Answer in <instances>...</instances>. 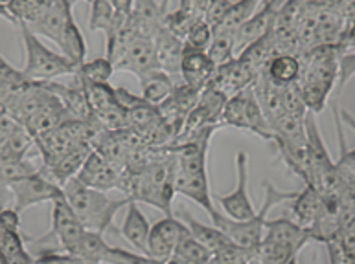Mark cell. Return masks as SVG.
<instances>
[{
  "instance_id": "cell-1",
  "label": "cell",
  "mask_w": 355,
  "mask_h": 264,
  "mask_svg": "<svg viewBox=\"0 0 355 264\" xmlns=\"http://www.w3.org/2000/svg\"><path fill=\"white\" fill-rule=\"evenodd\" d=\"M348 48L345 44H322L315 46L300 55V77L298 86L302 92L304 103L313 114L324 111L326 101L331 95L339 77L340 55Z\"/></svg>"
},
{
  "instance_id": "cell-2",
  "label": "cell",
  "mask_w": 355,
  "mask_h": 264,
  "mask_svg": "<svg viewBox=\"0 0 355 264\" xmlns=\"http://www.w3.org/2000/svg\"><path fill=\"white\" fill-rule=\"evenodd\" d=\"M63 193L85 229L98 232L101 235H105L107 232H116V227L112 224L116 213L122 207H128L129 202H133L129 196L112 200L103 191L92 189L81 184L76 176L63 185Z\"/></svg>"
},
{
  "instance_id": "cell-3",
  "label": "cell",
  "mask_w": 355,
  "mask_h": 264,
  "mask_svg": "<svg viewBox=\"0 0 355 264\" xmlns=\"http://www.w3.org/2000/svg\"><path fill=\"white\" fill-rule=\"evenodd\" d=\"M74 0H53L41 19L30 24L35 35L46 37L61 48V53L74 61L78 66L85 63L87 44L74 15H72Z\"/></svg>"
},
{
  "instance_id": "cell-4",
  "label": "cell",
  "mask_w": 355,
  "mask_h": 264,
  "mask_svg": "<svg viewBox=\"0 0 355 264\" xmlns=\"http://www.w3.org/2000/svg\"><path fill=\"white\" fill-rule=\"evenodd\" d=\"M263 187H266L263 206H261L260 211H256V215L252 218H247V220H232L227 215L219 213L218 209L210 215L214 226L227 233L228 238L232 243L252 252L254 257H258V249H260V244L263 241V235H266V224L269 220L267 215H269L270 209L276 204L293 200L297 196V191H280L278 187L270 184V182H263Z\"/></svg>"
},
{
  "instance_id": "cell-5",
  "label": "cell",
  "mask_w": 355,
  "mask_h": 264,
  "mask_svg": "<svg viewBox=\"0 0 355 264\" xmlns=\"http://www.w3.org/2000/svg\"><path fill=\"white\" fill-rule=\"evenodd\" d=\"M85 232V226L81 224L80 218L76 217L74 209L70 207L63 193L52 202V227H50V232L43 237L30 241V248H33V254L39 252V255L58 254V252L78 255Z\"/></svg>"
},
{
  "instance_id": "cell-6",
  "label": "cell",
  "mask_w": 355,
  "mask_h": 264,
  "mask_svg": "<svg viewBox=\"0 0 355 264\" xmlns=\"http://www.w3.org/2000/svg\"><path fill=\"white\" fill-rule=\"evenodd\" d=\"M21 28L22 43H24V68L22 74L28 79L37 81V83H46V81H55L63 75H74L78 72V64L70 61L63 53H55L53 50L41 43L39 35L30 30L26 24H17Z\"/></svg>"
},
{
  "instance_id": "cell-7",
  "label": "cell",
  "mask_w": 355,
  "mask_h": 264,
  "mask_svg": "<svg viewBox=\"0 0 355 264\" xmlns=\"http://www.w3.org/2000/svg\"><path fill=\"white\" fill-rule=\"evenodd\" d=\"M13 195V207L22 213L30 206H37L43 202H53L58 196L63 195V187L55 184L50 176L44 173L43 167H37L32 175L19 180L10 185Z\"/></svg>"
},
{
  "instance_id": "cell-8",
  "label": "cell",
  "mask_w": 355,
  "mask_h": 264,
  "mask_svg": "<svg viewBox=\"0 0 355 264\" xmlns=\"http://www.w3.org/2000/svg\"><path fill=\"white\" fill-rule=\"evenodd\" d=\"M76 178L87 187L103 191V193L111 189H120L123 193L128 191V175L114 167L109 160L103 158L98 151H92L89 154V158L85 160V164L76 175Z\"/></svg>"
},
{
  "instance_id": "cell-9",
  "label": "cell",
  "mask_w": 355,
  "mask_h": 264,
  "mask_svg": "<svg viewBox=\"0 0 355 264\" xmlns=\"http://www.w3.org/2000/svg\"><path fill=\"white\" fill-rule=\"evenodd\" d=\"M236 175H238V185L230 195L216 196L223 211L227 213L228 218L232 220H247L256 215V209L249 198L247 182H249V156L245 151L236 154Z\"/></svg>"
},
{
  "instance_id": "cell-10",
  "label": "cell",
  "mask_w": 355,
  "mask_h": 264,
  "mask_svg": "<svg viewBox=\"0 0 355 264\" xmlns=\"http://www.w3.org/2000/svg\"><path fill=\"white\" fill-rule=\"evenodd\" d=\"M188 235H190V229L180 218L173 217V215L164 217L151 226L148 238V255L166 263L173 255L180 241Z\"/></svg>"
},
{
  "instance_id": "cell-11",
  "label": "cell",
  "mask_w": 355,
  "mask_h": 264,
  "mask_svg": "<svg viewBox=\"0 0 355 264\" xmlns=\"http://www.w3.org/2000/svg\"><path fill=\"white\" fill-rule=\"evenodd\" d=\"M112 63L116 70L131 72L137 77H142L144 74H149L153 70H160L153 39L146 35H137L131 39L128 46L118 53Z\"/></svg>"
},
{
  "instance_id": "cell-12",
  "label": "cell",
  "mask_w": 355,
  "mask_h": 264,
  "mask_svg": "<svg viewBox=\"0 0 355 264\" xmlns=\"http://www.w3.org/2000/svg\"><path fill=\"white\" fill-rule=\"evenodd\" d=\"M286 0H263V4L243 26L236 32V53H241L249 44L256 43L258 39L272 32L276 26V19Z\"/></svg>"
},
{
  "instance_id": "cell-13",
  "label": "cell",
  "mask_w": 355,
  "mask_h": 264,
  "mask_svg": "<svg viewBox=\"0 0 355 264\" xmlns=\"http://www.w3.org/2000/svg\"><path fill=\"white\" fill-rule=\"evenodd\" d=\"M256 77H258V74L250 68L249 64L243 63L239 57H234L228 63L219 64L216 72H214L212 81L208 85L221 90L223 94H227L230 97V95L252 86Z\"/></svg>"
},
{
  "instance_id": "cell-14",
  "label": "cell",
  "mask_w": 355,
  "mask_h": 264,
  "mask_svg": "<svg viewBox=\"0 0 355 264\" xmlns=\"http://www.w3.org/2000/svg\"><path fill=\"white\" fill-rule=\"evenodd\" d=\"M46 86L61 100V103L69 111L72 120H80V122L94 120V112L90 109L85 85L80 79V75L74 74V79L69 85H61V83H55V81H46Z\"/></svg>"
},
{
  "instance_id": "cell-15",
  "label": "cell",
  "mask_w": 355,
  "mask_h": 264,
  "mask_svg": "<svg viewBox=\"0 0 355 264\" xmlns=\"http://www.w3.org/2000/svg\"><path fill=\"white\" fill-rule=\"evenodd\" d=\"M216 68H218V66H216V63L210 59L208 52L191 50V48L184 46L179 70V75L182 77L184 83L202 90L210 81H212Z\"/></svg>"
},
{
  "instance_id": "cell-16",
  "label": "cell",
  "mask_w": 355,
  "mask_h": 264,
  "mask_svg": "<svg viewBox=\"0 0 355 264\" xmlns=\"http://www.w3.org/2000/svg\"><path fill=\"white\" fill-rule=\"evenodd\" d=\"M175 191L177 195H182L190 198L201 206L208 215L216 211L214 206L212 195H210V182H208V171H196V173H188V171L177 169L175 176Z\"/></svg>"
},
{
  "instance_id": "cell-17",
  "label": "cell",
  "mask_w": 355,
  "mask_h": 264,
  "mask_svg": "<svg viewBox=\"0 0 355 264\" xmlns=\"http://www.w3.org/2000/svg\"><path fill=\"white\" fill-rule=\"evenodd\" d=\"M153 43L160 70H164L170 75H179L180 59H182V52H184V41L162 26L153 35Z\"/></svg>"
},
{
  "instance_id": "cell-18",
  "label": "cell",
  "mask_w": 355,
  "mask_h": 264,
  "mask_svg": "<svg viewBox=\"0 0 355 264\" xmlns=\"http://www.w3.org/2000/svg\"><path fill=\"white\" fill-rule=\"evenodd\" d=\"M151 226H149L148 218L140 211V207L137 206V202H129L128 213L123 218V224L120 227L122 237L128 241L135 249H138L140 254L148 255V238Z\"/></svg>"
},
{
  "instance_id": "cell-19",
  "label": "cell",
  "mask_w": 355,
  "mask_h": 264,
  "mask_svg": "<svg viewBox=\"0 0 355 264\" xmlns=\"http://www.w3.org/2000/svg\"><path fill=\"white\" fill-rule=\"evenodd\" d=\"M324 209V195L311 185H306L304 191L297 193L293 198L291 211L295 222L304 227H309Z\"/></svg>"
},
{
  "instance_id": "cell-20",
  "label": "cell",
  "mask_w": 355,
  "mask_h": 264,
  "mask_svg": "<svg viewBox=\"0 0 355 264\" xmlns=\"http://www.w3.org/2000/svg\"><path fill=\"white\" fill-rule=\"evenodd\" d=\"M180 220L184 222L188 229H190L191 237L196 238L197 243H201L205 248L210 252V254H216L221 248H225L227 244H230L232 241L228 238V235L225 232H221L219 227L216 226H207V224H201V222L193 218L188 211H180Z\"/></svg>"
},
{
  "instance_id": "cell-21",
  "label": "cell",
  "mask_w": 355,
  "mask_h": 264,
  "mask_svg": "<svg viewBox=\"0 0 355 264\" xmlns=\"http://www.w3.org/2000/svg\"><path fill=\"white\" fill-rule=\"evenodd\" d=\"M138 79H140V86H142L144 100L157 106L170 97L173 86H175V75H170L164 70H153V72L138 77Z\"/></svg>"
},
{
  "instance_id": "cell-22",
  "label": "cell",
  "mask_w": 355,
  "mask_h": 264,
  "mask_svg": "<svg viewBox=\"0 0 355 264\" xmlns=\"http://www.w3.org/2000/svg\"><path fill=\"white\" fill-rule=\"evenodd\" d=\"M128 19L129 17L118 15L114 8H112L111 0H92L89 30L90 32H103L107 35V33L122 28L128 22Z\"/></svg>"
},
{
  "instance_id": "cell-23",
  "label": "cell",
  "mask_w": 355,
  "mask_h": 264,
  "mask_svg": "<svg viewBox=\"0 0 355 264\" xmlns=\"http://www.w3.org/2000/svg\"><path fill=\"white\" fill-rule=\"evenodd\" d=\"M300 68H302V64H300L298 55L278 53L267 64V75L278 86H286L297 83L298 77H300Z\"/></svg>"
},
{
  "instance_id": "cell-24",
  "label": "cell",
  "mask_w": 355,
  "mask_h": 264,
  "mask_svg": "<svg viewBox=\"0 0 355 264\" xmlns=\"http://www.w3.org/2000/svg\"><path fill=\"white\" fill-rule=\"evenodd\" d=\"M52 4L53 0H8L6 11L10 15V22L30 26L41 19Z\"/></svg>"
},
{
  "instance_id": "cell-25",
  "label": "cell",
  "mask_w": 355,
  "mask_h": 264,
  "mask_svg": "<svg viewBox=\"0 0 355 264\" xmlns=\"http://www.w3.org/2000/svg\"><path fill=\"white\" fill-rule=\"evenodd\" d=\"M298 254L300 249L291 246V244L280 243L275 238L263 237L258 249V257L256 263L258 264H297Z\"/></svg>"
},
{
  "instance_id": "cell-26",
  "label": "cell",
  "mask_w": 355,
  "mask_h": 264,
  "mask_svg": "<svg viewBox=\"0 0 355 264\" xmlns=\"http://www.w3.org/2000/svg\"><path fill=\"white\" fill-rule=\"evenodd\" d=\"M260 2L261 0H238V2H232L230 8H228L227 15L223 17L221 24L214 30V33H232V35H236L239 28L254 15L256 8L260 6Z\"/></svg>"
},
{
  "instance_id": "cell-27",
  "label": "cell",
  "mask_w": 355,
  "mask_h": 264,
  "mask_svg": "<svg viewBox=\"0 0 355 264\" xmlns=\"http://www.w3.org/2000/svg\"><path fill=\"white\" fill-rule=\"evenodd\" d=\"M33 81L22 74V70L13 68L2 55H0V105L8 101L11 95L19 94L21 90L32 85Z\"/></svg>"
},
{
  "instance_id": "cell-28",
  "label": "cell",
  "mask_w": 355,
  "mask_h": 264,
  "mask_svg": "<svg viewBox=\"0 0 355 264\" xmlns=\"http://www.w3.org/2000/svg\"><path fill=\"white\" fill-rule=\"evenodd\" d=\"M114 63L107 57H96L92 61H85L80 64L76 74L80 75L85 83H109L111 75L114 74Z\"/></svg>"
},
{
  "instance_id": "cell-29",
  "label": "cell",
  "mask_w": 355,
  "mask_h": 264,
  "mask_svg": "<svg viewBox=\"0 0 355 264\" xmlns=\"http://www.w3.org/2000/svg\"><path fill=\"white\" fill-rule=\"evenodd\" d=\"M109 248H111V246L107 244V241L103 238L101 233L89 232V229H87L76 257H81V259L89 261V263L101 264L103 263V259H105Z\"/></svg>"
},
{
  "instance_id": "cell-30",
  "label": "cell",
  "mask_w": 355,
  "mask_h": 264,
  "mask_svg": "<svg viewBox=\"0 0 355 264\" xmlns=\"http://www.w3.org/2000/svg\"><path fill=\"white\" fill-rule=\"evenodd\" d=\"M83 85H85L87 97H89L90 109H92L94 114L105 111L109 106L118 105L114 86H111L109 83H85V81H83Z\"/></svg>"
},
{
  "instance_id": "cell-31",
  "label": "cell",
  "mask_w": 355,
  "mask_h": 264,
  "mask_svg": "<svg viewBox=\"0 0 355 264\" xmlns=\"http://www.w3.org/2000/svg\"><path fill=\"white\" fill-rule=\"evenodd\" d=\"M216 66L228 63L236 57V37L232 33H214L212 44L207 50Z\"/></svg>"
},
{
  "instance_id": "cell-32",
  "label": "cell",
  "mask_w": 355,
  "mask_h": 264,
  "mask_svg": "<svg viewBox=\"0 0 355 264\" xmlns=\"http://www.w3.org/2000/svg\"><path fill=\"white\" fill-rule=\"evenodd\" d=\"M256 263V257L252 252L241 248L236 243L227 244L225 248L212 254L207 264H252Z\"/></svg>"
},
{
  "instance_id": "cell-33",
  "label": "cell",
  "mask_w": 355,
  "mask_h": 264,
  "mask_svg": "<svg viewBox=\"0 0 355 264\" xmlns=\"http://www.w3.org/2000/svg\"><path fill=\"white\" fill-rule=\"evenodd\" d=\"M94 120L100 123V127L103 131L109 132H122L129 131V122H128V111L122 109L120 105L109 106L105 111L94 114Z\"/></svg>"
},
{
  "instance_id": "cell-34",
  "label": "cell",
  "mask_w": 355,
  "mask_h": 264,
  "mask_svg": "<svg viewBox=\"0 0 355 264\" xmlns=\"http://www.w3.org/2000/svg\"><path fill=\"white\" fill-rule=\"evenodd\" d=\"M212 39H214L212 26H210L205 19H199V21L190 28V32L186 33L184 46L191 48V50H201V52H207L208 48H210V44H212Z\"/></svg>"
},
{
  "instance_id": "cell-35",
  "label": "cell",
  "mask_w": 355,
  "mask_h": 264,
  "mask_svg": "<svg viewBox=\"0 0 355 264\" xmlns=\"http://www.w3.org/2000/svg\"><path fill=\"white\" fill-rule=\"evenodd\" d=\"M282 109L286 114H293V116L306 117L308 114V106L304 103L302 92L298 83H291V85L282 86Z\"/></svg>"
},
{
  "instance_id": "cell-36",
  "label": "cell",
  "mask_w": 355,
  "mask_h": 264,
  "mask_svg": "<svg viewBox=\"0 0 355 264\" xmlns=\"http://www.w3.org/2000/svg\"><path fill=\"white\" fill-rule=\"evenodd\" d=\"M173 255H179V257L190 261L193 264H207L208 259L212 257V254L201 243H197L196 238L191 237V233L180 241L179 246L173 252Z\"/></svg>"
},
{
  "instance_id": "cell-37",
  "label": "cell",
  "mask_w": 355,
  "mask_h": 264,
  "mask_svg": "<svg viewBox=\"0 0 355 264\" xmlns=\"http://www.w3.org/2000/svg\"><path fill=\"white\" fill-rule=\"evenodd\" d=\"M199 19H205V17L191 15V13H186V11L182 10H177L173 11V13H166L164 28L166 30H170L173 35H177V37L184 41L186 33L190 32V28L193 26Z\"/></svg>"
},
{
  "instance_id": "cell-38",
  "label": "cell",
  "mask_w": 355,
  "mask_h": 264,
  "mask_svg": "<svg viewBox=\"0 0 355 264\" xmlns=\"http://www.w3.org/2000/svg\"><path fill=\"white\" fill-rule=\"evenodd\" d=\"M103 263L107 264H164L162 261H157L146 254H137L123 248H114L111 246L107 252Z\"/></svg>"
},
{
  "instance_id": "cell-39",
  "label": "cell",
  "mask_w": 355,
  "mask_h": 264,
  "mask_svg": "<svg viewBox=\"0 0 355 264\" xmlns=\"http://www.w3.org/2000/svg\"><path fill=\"white\" fill-rule=\"evenodd\" d=\"M340 114L345 116V122L355 131V117L352 116L350 112H346V111H343ZM335 122H337V117H335ZM337 132H339V162H337V164L346 167V169L352 171V173L355 175V149L346 147L345 134H343V131H340L339 122H337Z\"/></svg>"
},
{
  "instance_id": "cell-40",
  "label": "cell",
  "mask_w": 355,
  "mask_h": 264,
  "mask_svg": "<svg viewBox=\"0 0 355 264\" xmlns=\"http://www.w3.org/2000/svg\"><path fill=\"white\" fill-rule=\"evenodd\" d=\"M33 264H96L89 263V261L76 257L72 254H64V252H58V254H44L41 257H35Z\"/></svg>"
},
{
  "instance_id": "cell-41",
  "label": "cell",
  "mask_w": 355,
  "mask_h": 264,
  "mask_svg": "<svg viewBox=\"0 0 355 264\" xmlns=\"http://www.w3.org/2000/svg\"><path fill=\"white\" fill-rule=\"evenodd\" d=\"M0 226L10 232H21V213L15 207H4L0 211Z\"/></svg>"
},
{
  "instance_id": "cell-42",
  "label": "cell",
  "mask_w": 355,
  "mask_h": 264,
  "mask_svg": "<svg viewBox=\"0 0 355 264\" xmlns=\"http://www.w3.org/2000/svg\"><path fill=\"white\" fill-rule=\"evenodd\" d=\"M21 127L22 125H19L10 114H6L4 111L0 112V145H4Z\"/></svg>"
},
{
  "instance_id": "cell-43",
  "label": "cell",
  "mask_w": 355,
  "mask_h": 264,
  "mask_svg": "<svg viewBox=\"0 0 355 264\" xmlns=\"http://www.w3.org/2000/svg\"><path fill=\"white\" fill-rule=\"evenodd\" d=\"M111 4L118 15H123V17L133 15L135 0H111Z\"/></svg>"
},
{
  "instance_id": "cell-44",
  "label": "cell",
  "mask_w": 355,
  "mask_h": 264,
  "mask_svg": "<svg viewBox=\"0 0 355 264\" xmlns=\"http://www.w3.org/2000/svg\"><path fill=\"white\" fill-rule=\"evenodd\" d=\"M179 10L186 11V13H191V15L205 17L201 11V0H180Z\"/></svg>"
},
{
  "instance_id": "cell-45",
  "label": "cell",
  "mask_w": 355,
  "mask_h": 264,
  "mask_svg": "<svg viewBox=\"0 0 355 264\" xmlns=\"http://www.w3.org/2000/svg\"><path fill=\"white\" fill-rule=\"evenodd\" d=\"M33 255L28 252L26 249H22V252H19L17 255H13V257H10V259H4V264H33Z\"/></svg>"
},
{
  "instance_id": "cell-46",
  "label": "cell",
  "mask_w": 355,
  "mask_h": 264,
  "mask_svg": "<svg viewBox=\"0 0 355 264\" xmlns=\"http://www.w3.org/2000/svg\"><path fill=\"white\" fill-rule=\"evenodd\" d=\"M343 44L346 48H355V19L350 22H346L345 35H343Z\"/></svg>"
},
{
  "instance_id": "cell-47",
  "label": "cell",
  "mask_w": 355,
  "mask_h": 264,
  "mask_svg": "<svg viewBox=\"0 0 355 264\" xmlns=\"http://www.w3.org/2000/svg\"><path fill=\"white\" fill-rule=\"evenodd\" d=\"M164 264H193V263H190V261L182 259V257H179V255H171L170 259L166 261Z\"/></svg>"
},
{
  "instance_id": "cell-48",
  "label": "cell",
  "mask_w": 355,
  "mask_h": 264,
  "mask_svg": "<svg viewBox=\"0 0 355 264\" xmlns=\"http://www.w3.org/2000/svg\"><path fill=\"white\" fill-rule=\"evenodd\" d=\"M6 4H8V0H0V17H4L10 21V15H8V11H6Z\"/></svg>"
},
{
  "instance_id": "cell-49",
  "label": "cell",
  "mask_w": 355,
  "mask_h": 264,
  "mask_svg": "<svg viewBox=\"0 0 355 264\" xmlns=\"http://www.w3.org/2000/svg\"><path fill=\"white\" fill-rule=\"evenodd\" d=\"M2 263H4V259H2V255H0V264H2Z\"/></svg>"
},
{
  "instance_id": "cell-50",
  "label": "cell",
  "mask_w": 355,
  "mask_h": 264,
  "mask_svg": "<svg viewBox=\"0 0 355 264\" xmlns=\"http://www.w3.org/2000/svg\"><path fill=\"white\" fill-rule=\"evenodd\" d=\"M74 2H76V0H74ZM85 2H89V4H92V0H85Z\"/></svg>"
},
{
  "instance_id": "cell-51",
  "label": "cell",
  "mask_w": 355,
  "mask_h": 264,
  "mask_svg": "<svg viewBox=\"0 0 355 264\" xmlns=\"http://www.w3.org/2000/svg\"><path fill=\"white\" fill-rule=\"evenodd\" d=\"M0 112H2V106H0Z\"/></svg>"
}]
</instances>
